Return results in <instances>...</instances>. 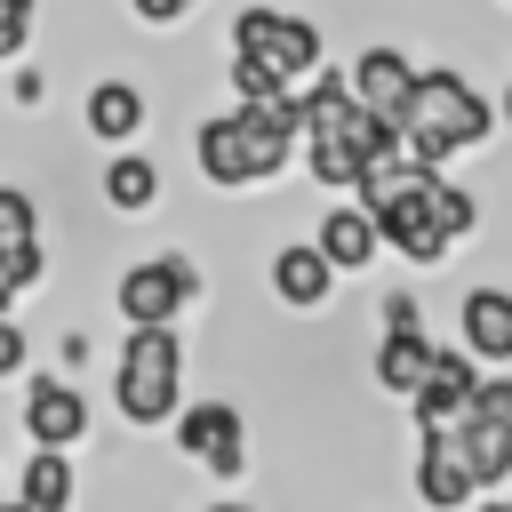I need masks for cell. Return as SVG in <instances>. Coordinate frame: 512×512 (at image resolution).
<instances>
[{
    "mask_svg": "<svg viewBox=\"0 0 512 512\" xmlns=\"http://www.w3.org/2000/svg\"><path fill=\"white\" fill-rule=\"evenodd\" d=\"M304 144V96H280V104H232L216 120H200V176L240 192V184H264L288 168V152Z\"/></svg>",
    "mask_w": 512,
    "mask_h": 512,
    "instance_id": "obj_1",
    "label": "cell"
},
{
    "mask_svg": "<svg viewBox=\"0 0 512 512\" xmlns=\"http://www.w3.org/2000/svg\"><path fill=\"white\" fill-rule=\"evenodd\" d=\"M488 128H496V104H488L464 72H448V64L416 72V96L400 104V152H408L416 168H440L448 152L480 144Z\"/></svg>",
    "mask_w": 512,
    "mask_h": 512,
    "instance_id": "obj_2",
    "label": "cell"
},
{
    "mask_svg": "<svg viewBox=\"0 0 512 512\" xmlns=\"http://www.w3.org/2000/svg\"><path fill=\"white\" fill-rule=\"evenodd\" d=\"M112 408L144 432L184 416V344H176V328H128L120 368H112Z\"/></svg>",
    "mask_w": 512,
    "mask_h": 512,
    "instance_id": "obj_3",
    "label": "cell"
},
{
    "mask_svg": "<svg viewBox=\"0 0 512 512\" xmlns=\"http://www.w3.org/2000/svg\"><path fill=\"white\" fill-rule=\"evenodd\" d=\"M232 56H256L288 88V80L320 72V24L312 16H288V8H240L232 16Z\"/></svg>",
    "mask_w": 512,
    "mask_h": 512,
    "instance_id": "obj_4",
    "label": "cell"
},
{
    "mask_svg": "<svg viewBox=\"0 0 512 512\" xmlns=\"http://www.w3.org/2000/svg\"><path fill=\"white\" fill-rule=\"evenodd\" d=\"M200 296V264L192 256H144V264H128L120 272V288H112V304H120V320L128 328H176V312Z\"/></svg>",
    "mask_w": 512,
    "mask_h": 512,
    "instance_id": "obj_5",
    "label": "cell"
},
{
    "mask_svg": "<svg viewBox=\"0 0 512 512\" xmlns=\"http://www.w3.org/2000/svg\"><path fill=\"white\" fill-rule=\"evenodd\" d=\"M176 448H184L192 464H208V480H240V464H248V424H240L232 400H192V408L176 416Z\"/></svg>",
    "mask_w": 512,
    "mask_h": 512,
    "instance_id": "obj_6",
    "label": "cell"
},
{
    "mask_svg": "<svg viewBox=\"0 0 512 512\" xmlns=\"http://www.w3.org/2000/svg\"><path fill=\"white\" fill-rule=\"evenodd\" d=\"M24 432H32V448H72L80 432H88V400L64 384V376H32L24 384Z\"/></svg>",
    "mask_w": 512,
    "mask_h": 512,
    "instance_id": "obj_7",
    "label": "cell"
},
{
    "mask_svg": "<svg viewBox=\"0 0 512 512\" xmlns=\"http://www.w3.org/2000/svg\"><path fill=\"white\" fill-rule=\"evenodd\" d=\"M416 496H424L432 512H464V504L480 496L472 472H464V456H456V432H448V424L416 432Z\"/></svg>",
    "mask_w": 512,
    "mask_h": 512,
    "instance_id": "obj_8",
    "label": "cell"
},
{
    "mask_svg": "<svg viewBox=\"0 0 512 512\" xmlns=\"http://www.w3.org/2000/svg\"><path fill=\"white\" fill-rule=\"evenodd\" d=\"M344 80H352V96H360L368 112H384V120H400V104L416 96V64H408V56L392 48V40H376V48H360Z\"/></svg>",
    "mask_w": 512,
    "mask_h": 512,
    "instance_id": "obj_9",
    "label": "cell"
},
{
    "mask_svg": "<svg viewBox=\"0 0 512 512\" xmlns=\"http://www.w3.org/2000/svg\"><path fill=\"white\" fill-rule=\"evenodd\" d=\"M472 392H480V360H472V352H440V360H432V376H424V392L408 400V408H416V432L456 424V416L472 408Z\"/></svg>",
    "mask_w": 512,
    "mask_h": 512,
    "instance_id": "obj_10",
    "label": "cell"
},
{
    "mask_svg": "<svg viewBox=\"0 0 512 512\" xmlns=\"http://www.w3.org/2000/svg\"><path fill=\"white\" fill-rule=\"evenodd\" d=\"M456 328L472 360H512V288H464Z\"/></svg>",
    "mask_w": 512,
    "mask_h": 512,
    "instance_id": "obj_11",
    "label": "cell"
},
{
    "mask_svg": "<svg viewBox=\"0 0 512 512\" xmlns=\"http://www.w3.org/2000/svg\"><path fill=\"white\" fill-rule=\"evenodd\" d=\"M336 272H360V264H376V248H384V232H376V216L360 208V200H336L328 216H320V240H312Z\"/></svg>",
    "mask_w": 512,
    "mask_h": 512,
    "instance_id": "obj_12",
    "label": "cell"
},
{
    "mask_svg": "<svg viewBox=\"0 0 512 512\" xmlns=\"http://www.w3.org/2000/svg\"><path fill=\"white\" fill-rule=\"evenodd\" d=\"M328 280H336V264H328L312 240H288V248L272 256V288H280V304H296V312H320V304H328Z\"/></svg>",
    "mask_w": 512,
    "mask_h": 512,
    "instance_id": "obj_13",
    "label": "cell"
},
{
    "mask_svg": "<svg viewBox=\"0 0 512 512\" xmlns=\"http://www.w3.org/2000/svg\"><path fill=\"white\" fill-rule=\"evenodd\" d=\"M72 488H80V472H72V456H56V448H32L24 472H16V504H24V512H64Z\"/></svg>",
    "mask_w": 512,
    "mask_h": 512,
    "instance_id": "obj_14",
    "label": "cell"
},
{
    "mask_svg": "<svg viewBox=\"0 0 512 512\" xmlns=\"http://www.w3.org/2000/svg\"><path fill=\"white\" fill-rule=\"evenodd\" d=\"M136 128H144V88H136V80H96V88H88V136L128 144Z\"/></svg>",
    "mask_w": 512,
    "mask_h": 512,
    "instance_id": "obj_15",
    "label": "cell"
},
{
    "mask_svg": "<svg viewBox=\"0 0 512 512\" xmlns=\"http://www.w3.org/2000/svg\"><path fill=\"white\" fill-rule=\"evenodd\" d=\"M96 184H104V208H120V216H144V208L160 200V160H144V152H112Z\"/></svg>",
    "mask_w": 512,
    "mask_h": 512,
    "instance_id": "obj_16",
    "label": "cell"
},
{
    "mask_svg": "<svg viewBox=\"0 0 512 512\" xmlns=\"http://www.w3.org/2000/svg\"><path fill=\"white\" fill-rule=\"evenodd\" d=\"M432 360H440V344H432V336H384V344H376V384H384V392H400V400H416V392H424V376H432Z\"/></svg>",
    "mask_w": 512,
    "mask_h": 512,
    "instance_id": "obj_17",
    "label": "cell"
},
{
    "mask_svg": "<svg viewBox=\"0 0 512 512\" xmlns=\"http://www.w3.org/2000/svg\"><path fill=\"white\" fill-rule=\"evenodd\" d=\"M448 432H456V456H464L472 488H504V480H512V440H504V432H488V424H472V416H456Z\"/></svg>",
    "mask_w": 512,
    "mask_h": 512,
    "instance_id": "obj_18",
    "label": "cell"
},
{
    "mask_svg": "<svg viewBox=\"0 0 512 512\" xmlns=\"http://www.w3.org/2000/svg\"><path fill=\"white\" fill-rule=\"evenodd\" d=\"M352 112H360V96H352L344 72H320V80L304 88V136H344Z\"/></svg>",
    "mask_w": 512,
    "mask_h": 512,
    "instance_id": "obj_19",
    "label": "cell"
},
{
    "mask_svg": "<svg viewBox=\"0 0 512 512\" xmlns=\"http://www.w3.org/2000/svg\"><path fill=\"white\" fill-rule=\"evenodd\" d=\"M304 168H312L328 192H344V200H352L360 176H368V160L352 152V136H304Z\"/></svg>",
    "mask_w": 512,
    "mask_h": 512,
    "instance_id": "obj_20",
    "label": "cell"
},
{
    "mask_svg": "<svg viewBox=\"0 0 512 512\" xmlns=\"http://www.w3.org/2000/svg\"><path fill=\"white\" fill-rule=\"evenodd\" d=\"M432 232H440V240H448V248H456V240H472V232H480V200H472V192H464V184H448V176H440V184H432Z\"/></svg>",
    "mask_w": 512,
    "mask_h": 512,
    "instance_id": "obj_21",
    "label": "cell"
},
{
    "mask_svg": "<svg viewBox=\"0 0 512 512\" xmlns=\"http://www.w3.org/2000/svg\"><path fill=\"white\" fill-rule=\"evenodd\" d=\"M16 248H40V208L24 184H0V256H16Z\"/></svg>",
    "mask_w": 512,
    "mask_h": 512,
    "instance_id": "obj_22",
    "label": "cell"
},
{
    "mask_svg": "<svg viewBox=\"0 0 512 512\" xmlns=\"http://www.w3.org/2000/svg\"><path fill=\"white\" fill-rule=\"evenodd\" d=\"M224 72H232V96H240V104H280V96H288L280 72H264L256 56H224Z\"/></svg>",
    "mask_w": 512,
    "mask_h": 512,
    "instance_id": "obj_23",
    "label": "cell"
},
{
    "mask_svg": "<svg viewBox=\"0 0 512 512\" xmlns=\"http://www.w3.org/2000/svg\"><path fill=\"white\" fill-rule=\"evenodd\" d=\"M464 416L512 440V376H480V392H472V408H464Z\"/></svg>",
    "mask_w": 512,
    "mask_h": 512,
    "instance_id": "obj_24",
    "label": "cell"
},
{
    "mask_svg": "<svg viewBox=\"0 0 512 512\" xmlns=\"http://www.w3.org/2000/svg\"><path fill=\"white\" fill-rule=\"evenodd\" d=\"M40 272H48V248H16V256H0V288H8V296L40 288Z\"/></svg>",
    "mask_w": 512,
    "mask_h": 512,
    "instance_id": "obj_25",
    "label": "cell"
},
{
    "mask_svg": "<svg viewBox=\"0 0 512 512\" xmlns=\"http://www.w3.org/2000/svg\"><path fill=\"white\" fill-rule=\"evenodd\" d=\"M32 8H40V0H0V56H24V40H32Z\"/></svg>",
    "mask_w": 512,
    "mask_h": 512,
    "instance_id": "obj_26",
    "label": "cell"
},
{
    "mask_svg": "<svg viewBox=\"0 0 512 512\" xmlns=\"http://www.w3.org/2000/svg\"><path fill=\"white\" fill-rule=\"evenodd\" d=\"M384 336H424V304L416 296H384Z\"/></svg>",
    "mask_w": 512,
    "mask_h": 512,
    "instance_id": "obj_27",
    "label": "cell"
},
{
    "mask_svg": "<svg viewBox=\"0 0 512 512\" xmlns=\"http://www.w3.org/2000/svg\"><path fill=\"white\" fill-rule=\"evenodd\" d=\"M24 360H32V344H24V328H16L8 312H0V376H16Z\"/></svg>",
    "mask_w": 512,
    "mask_h": 512,
    "instance_id": "obj_28",
    "label": "cell"
},
{
    "mask_svg": "<svg viewBox=\"0 0 512 512\" xmlns=\"http://www.w3.org/2000/svg\"><path fill=\"white\" fill-rule=\"evenodd\" d=\"M128 8H136V16H144V24H176V16H184V8H192V0H128Z\"/></svg>",
    "mask_w": 512,
    "mask_h": 512,
    "instance_id": "obj_29",
    "label": "cell"
},
{
    "mask_svg": "<svg viewBox=\"0 0 512 512\" xmlns=\"http://www.w3.org/2000/svg\"><path fill=\"white\" fill-rule=\"evenodd\" d=\"M40 88H48L40 72H16V96H8V104H24V112H32V104H40Z\"/></svg>",
    "mask_w": 512,
    "mask_h": 512,
    "instance_id": "obj_30",
    "label": "cell"
},
{
    "mask_svg": "<svg viewBox=\"0 0 512 512\" xmlns=\"http://www.w3.org/2000/svg\"><path fill=\"white\" fill-rule=\"evenodd\" d=\"M496 120H504V128H512V88H504V96H496Z\"/></svg>",
    "mask_w": 512,
    "mask_h": 512,
    "instance_id": "obj_31",
    "label": "cell"
},
{
    "mask_svg": "<svg viewBox=\"0 0 512 512\" xmlns=\"http://www.w3.org/2000/svg\"><path fill=\"white\" fill-rule=\"evenodd\" d=\"M208 512H248V504H208Z\"/></svg>",
    "mask_w": 512,
    "mask_h": 512,
    "instance_id": "obj_32",
    "label": "cell"
},
{
    "mask_svg": "<svg viewBox=\"0 0 512 512\" xmlns=\"http://www.w3.org/2000/svg\"><path fill=\"white\" fill-rule=\"evenodd\" d=\"M0 512H24V504H16V496H8V504H0Z\"/></svg>",
    "mask_w": 512,
    "mask_h": 512,
    "instance_id": "obj_33",
    "label": "cell"
},
{
    "mask_svg": "<svg viewBox=\"0 0 512 512\" xmlns=\"http://www.w3.org/2000/svg\"><path fill=\"white\" fill-rule=\"evenodd\" d=\"M480 512H504V504H480Z\"/></svg>",
    "mask_w": 512,
    "mask_h": 512,
    "instance_id": "obj_34",
    "label": "cell"
},
{
    "mask_svg": "<svg viewBox=\"0 0 512 512\" xmlns=\"http://www.w3.org/2000/svg\"><path fill=\"white\" fill-rule=\"evenodd\" d=\"M0 312H8V288H0Z\"/></svg>",
    "mask_w": 512,
    "mask_h": 512,
    "instance_id": "obj_35",
    "label": "cell"
},
{
    "mask_svg": "<svg viewBox=\"0 0 512 512\" xmlns=\"http://www.w3.org/2000/svg\"><path fill=\"white\" fill-rule=\"evenodd\" d=\"M504 512H512V504H504Z\"/></svg>",
    "mask_w": 512,
    "mask_h": 512,
    "instance_id": "obj_36",
    "label": "cell"
}]
</instances>
